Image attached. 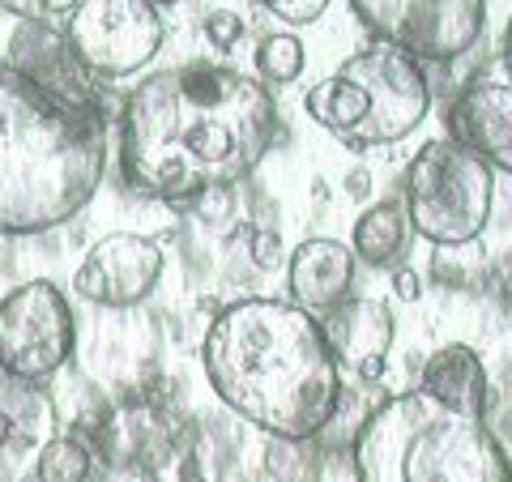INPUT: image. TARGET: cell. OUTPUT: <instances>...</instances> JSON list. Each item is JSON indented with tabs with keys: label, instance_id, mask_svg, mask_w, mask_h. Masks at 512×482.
<instances>
[{
	"label": "cell",
	"instance_id": "6da1fadb",
	"mask_svg": "<svg viewBox=\"0 0 512 482\" xmlns=\"http://www.w3.org/2000/svg\"><path fill=\"white\" fill-rule=\"evenodd\" d=\"M64 30L0 0V235H43L107 171V107Z\"/></svg>",
	"mask_w": 512,
	"mask_h": 482
},
{
	"label": "cell",
	"instance_id": "7a4b0ae2",
	"mask_svg": "<svg viewBox=\"0 0 512 482\" xmlns=\"http://www.w3.org/2000/svg\"><path fill=\"white\" fill-rule=\"evenodd\" d=\"M278 107L256 77L222 64L150 73L120 111V171L158 201L231 188L269 154Z\"/></svg>",
	"mask_w": 512,
	"mask_h": 482
},
{
	"label": "cell",
	"instance_id": "3957f363",
	"mask_svg": "<svg viewBox=\"0 0 512 482\" xmlns=\"http://www.w3.org/2000/svg\"><path fill=\"white\" fill-rule=\"evenodd\" d=\"M201 363L222 406L274 440L320 436L342 401V376L320 320L286 299H239L210 320Z\"/></svg>",
	"mask_w": 512,
	"mask_h": 482
},
{
	"label": "cell",
	"instance_id": "277c9868",
	"mask_svg": "<svg viewBox=\"0 0 512 482\" xmlns=\"http://www.w3.org/2000/svg\"><path fill=\"white\" fill-rule=\"evenodd\" d=\"M350 457L359 482H512V461L495 431L419 389L380 401Z\"/></svg>",
	"mask_w": 512,
	"mask_h": 482
},
{
	"label": "cell",
	"instance_id": "5b68a950",
	"mask_svg": "<svg viewBox=\"0 0 512 482\" xmlns=\"http://www.w3.org/2000/svg\"><path fill=\"white\" fill-rule=\"evenodd\" d=\"M495 167L474 150L427 141L406 171V218L427 244H474L491 222Z\"/></svg>",
	"mask_w": 512,
	"mask_h": 482
},
{
	"label": "cell",
	"instance_id": "8992f818",
	"mask_svg": "<svg viewBox=\"0 0 512 482\" xmlns=\"http://www.w3.org/2000/svg\"><path fill=\"white\" fill-rule=\"evenodd\" d=\"M77 346V320L56 282L35 278L0 299V367L26 384H47Z\"/></svg>",
	"mask_w": 512,
	"mask_h": 482
},
{
	"label": "cell",
	"instance_id": "52a82bcc",
	"mask_svg": "<svg viewBox=\"0 0 512 482\" xmlns=\"http://www.w3.org/2000/svg\"><path fill=\"white\" fill-rule=\"evenodd\" d=\"M338 73L350 77L367 99V116L346 137V146H397L427 120L431 111L427 73L419 60L397 52V47L376 43L367 52L350 56Z\"/></svg>",
	"mask_w": 512,
	"mask_h": 482
},
{
	"label": "cell",
	"instance_id": "ba28073f",
	"mask_svg": "<svg viewBox=\"0 0 512 482\" xmlns=\"http://www.w3.org/2000/svg\"><path fill=\"white\" fill-rule=\"evenodd\" d=\"M64 39L90 77L116 82L163 52V18L154 0H82L69 13Z\"/></svg>",
	"mask_w": 512,
	"mask_h": 482
},
{
	"label": "cell",
	"instance_id": "9c48e42d",
	"mask_svg": "<svg viewBox=\"0 0 512 482\" xmlns=\"http://www.w3.org/2000/svg\"><path fill=\"white\" fill-rule=\"evenodd\" d=\"M380 43L414 60H457L487 26V0H350Z\"/></svg>",
	"mask_w": 512,
	"mask_h": 482
},
{
	"label": "cell",
	"instance_id": "30bf717a",
	"mask_svg": "<svg viewBox=\"0 0 512 482\" xmlns=\"http://www.w3.org/2000/svg\"><path fill=\"white\" fill-rule=\"evenodd\" d=\"M158 278H163V248L146 235H107L99 239L86 261L77 265L73 286L86 303H99V308H137L154 295Z\"/></svg>",
	"mask_w": 512,
	"mask_h": 482
},
{
	"label": "cell",
	"instance_id": "8fae6325",
	"mask_svg": "<svg viewBox=\"0 0 512 482\" xmlns=\"http://www.w3.org/2000/svg\"><path fill=\"white\" fill-rule=\"evenodd\" d=\"M60 431L56 401L0 367V482H35L39 448Z\"/></svg>",
	"mask_w": 512,
	"mask_h": 482
},
{
	"label": "cell",
	"instance_id": "7c38bea8",
	"mask_svg": "<svg viewBox=\"0 0 512 482\" xmlns=\"http://www.w3.org/2000/svg\"><path fill=\"white\" fill-rule=\"evenodd\" d=\"M320 333H325V346L338 367H350L359 380H380L397 325L380 299H346L342 308L320 320Z\"/></svg>",
	"mask_w": 512,
	"mask_h": 482
},
{
	"label": "cell",
	"instance_id": "4fadbf2b",
	"mask_svg": "<svg viewBox=\"0 0 512 482\" xmlns=\"http://www.w3.org/2000/svg\"><path fill=\"white\" fill-rule=\"evenodd\" d=\"M448 124L457 146L512 175V86L504 77H474L453 99Z\"/></svg>",
	"mask_w": 512,
	"mask_h": 482
},
{
	"label": "cell",
	"instance_id": "5bb4252c",
	"mask_svg": "<svg viewBox=\"0 0 512 482\" xmlns=\"http://www.w3.org/2000/svg\"><path fill=\"white\" fill-rule=\"evenodd\" d=\"M291 303L308 316L325 320L333 308H342L355 286V252L338 239H303L291 252Z\"/></svg>",
	"mask_w": 512,
	"mask_h": 482
},
{
	"label": "cell",
	"instance_id": "9a60e30c",
	"mask_svg": "<svg viewBox=\"0 0 512 482\" xmlns=\"http://www.w3.org/2000/svg\"><path fill=\"white\" fill-rule=\"evenodd\" d=\"M419 393L431 397V401H440L444 410L483 419L487 401H491V380H487L483 359H478L470 346H440L423 367Z\"/></svg>",
	"mask_w": 512,
	"mask_h": 482
},
{
	"label": "cell",
	"instance_id": "2e32d148",
	"mask_svg": "<svg viewBox=\"0 0 512 482\" xmlns=\"http://www.w3.org/2000/svg\"><path fill=\"white\" fill-rule=\"evenodd\" d=\"M410 231L414 227H410L402 201H376L372 210L355 222L350 252H355L363 265H372V269H389L393 261H402V256H406Z\"/></svg>",
	"mask_w": 512,
	"mask_h": 482
},
{
	"label": "cell",
	"instance_id": "e0dca14e",
	"mask_svg": "<svg viewBox=\"0 0 512 482\" xmlns=\"http://www.w3.org/2000/svg\"><path fill=\"white\" fill-rule=\"evenodd\" d=\"M308 116L346 141V137L363 124L367 99H363V90L350 82V77L333 73V77H325V82H316V86L308 90Z\"/></svg>",
	"mask_w": 512,
	"mask_h": 482
},
{
	"label": "cell",
	"instance_id": "ac0fdd59",
	"mask_svg": "<svg viewBox=\"0 0 512 482\" xmlns=\"http://www.w3.org/2000/svg\"><path fill=\"white\" fill-rule=\"evenodd\" d=\"M94 474V448L86 436H56L39 448L35 482H90Z\"/></svg>",
	"mask_w": 512,
	"mask_h": 482
},
{
	"label": "cell",
	"instance_id": "d6986e66",
	"mask_svg": "<svg viewBox=\"0 0 512 482\" xmlns=\"http://www.w3.org/2000/svg\"><path fill=\"white\" fill-rule=\"evenodd\" d=\"M431 278L453 291H478L487 278V252L478 244H444L431 252Z\"/></svg>",
	"mask_w": 512,
	"mask_h": 482
},
{
	"label": "cell",
	"instance_id": "ffe728a7",
	"mask_svg": "<svg viewBox=\"0 0 512 482\" xmlns=\"http://www.w3.org/2000/svg\"><path fill=\"white\" fill-rule=\"evenodd\" d=\"M303 43L295 35H269L261 47H256V73L265 77V82H295L303 73Z\"/></svg>",
	"mask_w": 512,
	"mask_h": 482
},
{
	"label": "cell",
	"instance_id": "44dd1931",
	"mask_svg": "<svg viewBox=\"0 0 512 482\" xmlns=\"http://www.w3.org/2000/svg\"><path fill=\"white\" fill-rule=\"evenodd\" d=\"M265 474L274 482H316V453L308 440H274L265 448Z\"/></svg>",
	"mask_w": 512,
	"mask_h": 482
},
{
	"label": "cell",
	"instance_id": "7402d4cb",
	"mask_svg": "<svg viewBox=\"0 0 512 482\" xmlns=\"http://www.w3.org/2000/svg\"><path fill=\"white\" fill-rule=\"evenodd\" d=\"M261 5L274 13V18H282V22H291V26H308V22H316L320 13L329 9V0H261Z\"/></svg>",
	"mask_w": 512,
	"mask_h": 482
},
{
	"label": "cell",
	"instance_id": "603a6c76",
	"mask_svg": "<svg viewBox=\"0 0 512 482\" xmlns=\"http://www.w3.org/2000/svg\"><path fill=\"white\" fill-rule=\"evenodd\" d=\"M205 39H210L214 47H235L239 39H244V22H239V13L231 9H218L205 18Z\"/></svg>",
	"mask_w": 512,
	"mask_h": 482
},
{
	"label": "cell",
	"instance_id": "cb8c5ba5",
	"mask_svg": "<svg viewBox=\"0 0 512 482\" xmlns=\"http://www.w3.org/2000/svg\"><path fill=\"white\" fill-rule=\"evenodd\" d=\"M252 261H256V269H274L282 261V239L274 231H261L252 239Z\"/></svg>",
	"mask_w": 512,
	"mask_h": 482
},
{
	"label": "cell",
	"instance_id": "d4e9b609",
	"mask_svg": "<svg viewBox=\"0 0 512 482\" xmlns=\"http://www.w3.org/2000/svg\"><path fill=\"white\" fill-rule=\"evenodd\" d=\"M393 295L402 303H419L423 299V278L414 269H397L393 273Z\"/></svg>",
	"mask_w": 512,
	"mask_h": 482
},
{
	"label": "cell",
	"instance_id": "484cf974",
	"mask_svg": "<svg viewBox=\"0 0 512 482\" xmlns=\"http://www.w3.org/2000/svg\"><path fill=\"white\" fill-rule=\"evenodd\" d=\"M82 0H39V9L43 13H73Z\"/></svg>",
	"mask_w": 512,
	"mask_h": 482
},
{
	"label": "cell",
	"instance_id": "4316f807",
	"mask_svg": "<svg viewBox=\"0 0 512 482\" xmlns=\"http://www.w3.org/2000/svg\"><path fill=\"white\" fill-rule=\"evenodd\" d=\"M346 188H350V197H363V192L372 188V180H367V171H355V175L346 180Z\"/></svg>",
	"mask_w": 512,
	"mask_h": 482
},
{
	"label": "cell",
	"instance_id": "83f0119b",
	"mask_svg": "<svg viewBox=\"0 0 512 482\" xmlns=\"http://www.w3.org/2000/svg\"><path fill=\"white\" fill-rule=\"evenodd\" d=\"M175 482H205V478H201V470H197V465H192V461H184V465H180V474H175Z\"/></svg>",
	"mask_w": 512,
	"mask_h": 482
},
{
	"label": "cell",
	"instance_id": "f1b7e54d",
	"mask_svg": "<svg viewBox=\"0 0 512 482\" xmlns=\"http://www.w3.org/2000/svg\"><path fill=\"white\" fill-rule=\"evenodd\" d=\"M504 56H512V13H508V26H504Z\"/></svg>",
	"mask_w": 512,
	"mask_h": 482
},
{
	"label": "cell",
	"instance_id": "f546056e",
	"mask_svg": "<svg viewBox=\"0 0 512 482\" xmlns=\"http://www.w3.org/2000/svg\"><path fill=\"white\" fill-rule=\"evenodd\" d=\"M154 5H188V0H154Z\"/></svg>",
	"mask_w": 512,
	"mask_h": 482
}]
</instances>
